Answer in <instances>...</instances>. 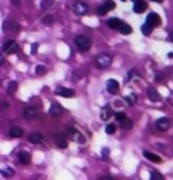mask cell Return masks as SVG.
Instances as JSON below:
<instances>
[{
  "label": "cell",
  "mask_w": 173,
  "mask_h": 180,
  "mask_svg": "<svg viewBox=\"0 0 173 180\" xmlns=\"http://www.w3.org/2000/svg\"><path fill=\"white\" fill-rule=\"evenodd\" d=\"M75 44H77V48L80 49V51H88L90 48H92V39L87 36H77L75 37Z\"/></svg>",
  "instance_id": "cell-1"
},
{
  "label": "cell",
  "mask_w": 173,
  "mask_h": 180,
  "mask_svg": "<svg viewBox=\"0 0 173 180\" xmlns=\"http://www.w3.org/2000/svg\"><path fill=\"white\" fill-rule=\"evenodd\" d=\"M112 63V56L107 55V53H102V55H99L95 58V65L99 66V68H102V70H105V68H109Z\"/></svg>",
  "instance_id": "cell-2"
},
{
  "label": "cell",
  "mask_w": 173,
  "mask_h": 180,
  "mask_svg": "<svg viewBox=\"0 0 173 180\" xmlns=\"http://www.w3.org/2000/svg\"><path fill=\"white\" fill-rule=\"evenodd\" d=\"M68 136H70L73 141L80 143V144H85V141H87V140H85V136H83V134H81V132H78L77 129H73V128H70V129H68Z\"/></svg>",
  "instance_id": "cell-3"
},
{
  "label": "cell",
  "mask_w": 173,
  "mask_h": 180,
  "mask_svg": "<svg viewBox=\"0 0 173 180\" xmlns=\"http://www.w3.org/2000/svg\"><path fill=\"white\" fill-rule=\"evenodd\" d=\"M37 114H39L37 109H36V107H32V105H26V107H24V110H22V116L26 119H36Z\"/></svg>",
  "instance_id": "cell-4"
},
{
  "label": "cell",
  "mask_w": 173,
  "mask_h": 180,
  "mask_svg": "<svg viewBox=\"0 0 173 180\" xmlns=\"http://www.w3.org/2000/svg\"><path fill=\"white\" fill-rule=\"evenodd\" d=\"M146 24H148V26H151V27H156V26H160V24H161V19H160V15H158V14L151 12V14H148V21H146Z\"/></svg>",
  "instance_id": "cell-5"
},
{
  "label": "cell",
  "mask_w": 173,
  "mask_h": 180,
  "mask_svg": "<svg viewBox=\"0 0 173 180\" xmlns=\"http://www.w3.org/2000/svg\"><path fill=\"white\" fill-rule=\"evenodd\" d=\"M155 126H156L158 131H168L170 129V119L168 117H160L158 121L155 122Z\"/></svg>",
  "instance_id": "cell-6"
},
{
  "label": "cell",
  "mask_w": 173,
  "mask_h": 180,
  "mask_svg": "<svg viewBox=\"0 0 173 180\" xmlns=\"http://www.w3.org/2000/svg\"><path fill=\"white\" fill-rule=\"evenodd\" d=\"M73 12L77 15H85L87 12H88V7H87L83 2H75L73 4Z\"/></svg>",
  "instance_id": "cell-7"
},
{
  "label": "cell",
  "mask_w": 173,
  "mask_h": 180,
  "mask_svg": "<svg viewBox=\"0 0 173 180\" xmlns=\"http://www.w3.org/2000/svg\"><path fill=\"white\" fill-rule=\"evenodd\" d=\"M55 143H56V146L58 148H61V150H65V148L68 146V140H66V134H56L55 136Z\"/></svg>",
  "instance_id": "cell-8"
},
{
  "label": "cell",
  "mask_w": 173,
  "mask_h": 180,
  "mask_svg": "<svg viewBox=\"0 0 173 180\" xmlns=\"http://www.w3.org/2000/svg\"><path fill=\"white\" fill-rule=\"evenodd\" d=\"M107 92L109 94H117L119 92V82L114 80V78H111V80H107Z\"/></svg>",
  "instance_id": "cell-9"
},
{
  "label": "cell",
  "mask_w": 173,
  "mask_h": 180,
  "mask_svg": "<svg viewBox=\"0 0 173 180\" xmlns=\"http://www.w3.org/2000/svg\"><path fill=\"white\" fill-rule=\"evenodd\" d=\"M9 136L10 138H22L24 136V131L19 126H12L10 129H9Z\"/></svg>",
  "instance_id": "cell-10"
},
{
  "label": "cell",
  "mask_w": 173,
  "mask_h": 180,
  "mask_svg": "<svg viewBox=\"0 0 173 180\" xmlns=\"http://www.w3.org/2000/svg\"><path fill=\"white\" fill-rule=\"evenodd\" d=\"M19 162L22 165H29L31 163V153L29 151H19Z\"/></svg>",
  "instance_id": "cell-11"
},
{
  "label": "cell",
  "mask_w": 173,
  "mask_h": 180,
  "mask_svg": "<svg viewBox=\"0 0 173 180\" xmlns=\"http://www.w3.org/2000/svg\"><path fill=\"white\" fill-rule=\"evenodd\" d=\"M56 94L61 97H66V99H71V97H75V90H71V88H58L56 90Z\"/></svg>",
  "instance_id": "cell-12"
},
{
  "label": "cell",
  "mask_w": 173,
  "mask_h": 180,
  "mask_svg": "<svg viewBox=\"0 0 173 180\" xmlns=\"http://www.w3.org/2000/svg\"><path fill=\"white\" fill-rule=\"evenodd\" d=\"M61 112H63V107L59 105V104L53 102V104H51V107H49V114H51V116H55V117H56V116H59Z\"/></svg>",
  "instance_id": "cell-13"
},
{
  "label": "cell",
  "mask_w": 173,
  "mask_h": 180,
  "mask_svg": "<svg viewBox=\"0 0 173 180\" xmlns=\"http://www.w3.org/2000/svg\"><path fill=\"white\" fill-rule=\"evenodd\" d=\"M144 158L146 160H149V162H153V163H160L161 162V156H158V155H155V153H151V151H144Z\"/></svg>",
  "instance_id": "cell-14"
},
{
  "label": "cell",
  "mask_w": 173,
  "mask_h": 180,
  "mask_svg": "<svg viewBox=\"0 0 173 180\" xmlns=\"http://www.w3.org/2000/svg\"><path fill=\"white\" fill-rule=\"evenodd\" d=\"M146 2H143V0H137V2H134V12L136 14H143L144 10H146Z\"/></svg>",
  "instance_id": "cell-15"
},
{
  "label": "cell",
  "mask_w": 173,
  "mask_h": 180,
  "mask_svg": "<svg viewBox=\"0 0 173 180\" xmlns=\"http://www.w3.org/2000/svg\"><path fill=\"white\" fill-rule=\"evenodd\" d=\"M29 143H32V144H39V143H43V134H39V132H32V134H29Z\"/></svg>",
  "instance_id": "cell-16"
},
{
  "label": "cell",
  "mask_w": 173,
  "mask_h": 180,
  "mask_svg": "<svg viewBox=\"0 0 173 180\" xmlns=\"http://www.w3.org/2000/svg\"><path fill=\"white\" fill-rule=\"evenodd\" d=\"M148 97H149V100H153V102H160V100H161V95L156 92L155 88H148Z\"/></svg>",
  "instance_id": "cell-17"
},
{
  "label": "cell",
  "mask_w": 173,
  "mask_h": 180,
  "mask_svg": "<svg viewBox=\"0 0 173 180\" xmlns=\"http://www.w3.org/2000/svg\"><path fill=\"white\" fill-rule=\"evenodd\" d=\"M121 19H115V17H112V19H109V21H107V26L111 27V29H115L117 31L119 29V26H121Z\"/></svg>",
  "instance_id": "cell-18"
},
{
  "label": "cell",
  "mask_w": 173,
  "mask_h": 180,
  "mask_svg": "<svg viewBox=\"0 0 173 180\" xmlns=\"http://www.w3.org/2000/svg\"><path fill=\"white\" fill-rule=\"evenodd\" d=\"M0 173H2V175L5 177V178H12V177H14V168H12V167H4V168L0 170Z\"/></svg>",
  "instance_id": "cell-19"
},
{
  "label": "cell",
  "mask_w": 173,
  "mask_h": 180,
  "mask_svg": "<svg viewBox=\"0 0 173 180\" xmlns=\"http://www.w3.org/2000/svg\"><path fill=\"white\" fill-rule=\"evenodd\" d=\"M4 31H19V26L12 21H5L4 22Z\"/></svg>",
  "instance_id": "cell-20"
},
{
  "label": "cell",
  "mask_w": 173,
  "mask_h": 180,
  "mask_svg": "<svg viewBox=\"0 0 173 180\" xmlns=\"http://www.w3.org/2000/svg\"><path fill=\"white\" fill-rule=\"evenodd\" d=\"M119 33H122V34H131L133 33V27L129 26V24H126V22H121V26H119Z\"/></svg>",
  "instance_id": "cell-21"
},
{
  "label": "cell",
  "mask_w": 173,
  "mask_h": 180,
  "mask_svg": "<svg viewBox=\"0 0 173 180\" xmlns=\"http://www.w3.org/2000/svg\"><path fill=\"white\" fill-rule=\"evenodd\" d=\"M112 116V110H111V107H103L102 109V112H100V117L103 119V121H107V119Z\"/></svg>",
  "instance_id": "cell-22"
},
{
  "label": "cell",
  "mask_w": 173,
  "mask_h": 180,
  "mask_svg": "<svg viewBox=\"0 0 173 180\" xmlns=\"http://www.w3.org/2000/svg\"><path fill=\"white\" fill-rule=\"evenodd\" d=\"M136 100H137V97L133 95V94H131V95H126V97H124V102L127 104V105H134V104H136Z\"/></svg>",
  "instance_id": "cell-23"
},
{
  "label": "cell",
  "mask_w": 173,
  "mask_h": 180,
  "mask_svg": "<svg viewBox=\"0 0 173 180\" xmlns=\"http://www.w3.org/2000/svg\"><path fill=\"white\" fill-rule=\"evenodd\" d=\"M46 73H48V68H46L44 65H37L36 66V75L37 77H39V75L43 77V75H46Z\"/></svg>",
  "instance_id": "cell-24"
},
{
  "label": "cell",
  "mask_w": 173,
  "mask_h": 180,
  "mask_svg": "<svg viewBox=\"0 0 173 180\" xmlns=\"http://www.w3.org/2000/svg\"><path fill=\"white\" fill-rule=\"evenodd\" d=\"M121 128H122V129H131V128H133V121H131V119H127V117H126L124 121L121 122Z\"/></svg>",
  "instance_id": "cell-25"
},
{
  "label": "cell",
  "mask_w": 173,
  "mask_h": 180,
  "mask_svg": "<svg viewBox=\"0 0 173 180\" xmlns=\"http://www.w3.org/2000/svg\"><path fill=\"white\" fill-rule=\"evenodd\" d=\"M149 180H165V178H163V175L158 172V170H153V172H151V178Z\"/></svg>",
  "instance_id": "cell-26"
},
{
  "label": "cell",
  "mask_w": 173,
  "mask_h": 180,
  "mask_svg": "<svg viewBox=\"0 0 173 180\" xmlns=\"http://www.w3.org/2000/svg\"><path fill=\"white\" fill-rule=\"evenodd\" d=\"M15 44V41H12V39H9V41H5V44H4V51L5 53H9L12 49V46Z\"/></svg>",
  "instance_id": "cell-27"
},
{
  "label": "cell",
  "mask_w": 173,
  "mask_h": 180,
  "mask_svg": "<svg viewBox=\"0 0 173 180\" xmlns=\"http://www.w3.org/2000/svg\"><path fill=\"white\" fill-rule=\"evenodd\" d=\"M105 131H107V134H114V132L117 131V126H115V124H107L105 126Z\"/></svg>",
  "instance_id": "cell-28"
},
{
  "label": "cell",
  "mask_w": 173,
  "mask_h": 180,
  "mask_svg": "<svg viewBox=\"0 0 173 180\" xmlns=\"http://www.w3.org/2000/svg\"><path fill=\"white\" fill-rule=\"evenodd\" d=\"M53 22H55V17H53V15H44V17H43V24H46V26H49V24H53Z\"/></svg>",
  "instance_id": "cell-29"
},
{
  "label": "cell",
  "mask_w": 173,
  "mask_h": 180,
  "mask_svg": "<svg viewBox=\"0 0 173 180\" xmlns=\"http://www.w3.org/2000/svg\"><path fill=\"white\" fill-rule=\"evenodd\" d=\"M15 90H17V82H10V83H9V87H7V92L9 94H14Z\"/></svg>",
  "instance_id": "cell-30"
},
{
  "label": "cell",
  "mask_w": 173,
  "mask_h": 180,
  "mask_svg": "<svg viewBox=\"0 0 173 180\" xmlns=\"http://www.w3.org/2000/svg\"><path fill=\"white\" fill-rule=\"evenodd\" d=\"M51 4H53V0H43V2H41V9H43V10H48V9L51 7Z\"/></svg>",
  "instance_id": "cell-31"
},
{
  "label": "cell",
  "mask_w": 173,
  "mask_h": 180,
  "mask_svg": "<svg viewBox=\"0 0 173 180\" xmlns=\"http://www.w3.org/2000/svg\"><path fill=\"white\" fill-rule=\"evenodd\" d=\"M103 7H105V10H107V12H109V10H112V9L115 7V4L112 2V0H107L105 4H103Z\"/></svg>",
  "instance_id": "cell-32"
},
{
  "label": "cell",
  "mask_w": 173,
  "mask_h": 180,
  "mask_svg": "<svg viewBox=\"0 0 173 180\" xmlns=\"http://www.w3.org/2000/svg\"><path fill=\"white\" fill-rule=\"evenodd\" d=\"M141 29H143V34H144V36H149V34H151V29H153V27L148 26V24H144V26L141 27Z\"/></svg>",
  "instance_id": "cell-33"
},
{
  "label": "cell",
  "mask_w": 173,
  "mask_h": 180,
  "mask_svg": "<svg viewBox=\"0 0 173 180\" xmlns=\"http://www.w3.org/2000/svg\"><path fill=\"white\" fill-rule=\"evenodd\" d=\"M5 110H9V102L0 100V112H5Z\"/></svg>",
  "instance_id": "cell-34"
},
{
  "label": "cell",
  "mask_w": 173,
  "mask_h": 180,
  "mask_svg": "<svg viewBox=\"0 0 173 180\" xmlns=\"http://www.w3.org/2000/svg\"><path fill=\"white\" fill-rule=\"evenodd\" d=\"M115 119H117V122L121 124V122L126 119V114H124V112H115Z\"/></svg>",
  "instance_id": "cell-35"
},
{
  "label": "cell",
  "mask_w": 173,
  "mask_h": 180,
  "mask_svg": "<svg viewBox=\"0 0 173 180\" xmlns=\"http://www.w3.org/2000/svg\"><path fill=\"white\" fill-rule=\"evenodd\" d=\"M109 155H111V153H109V148H103L102 153H100V156H102V158L105 160V158H109Z\"/></svg>",
  "instance_id": "cell-36"
},
{
  "label": "cell",
  "mask_w": 173,
  "mask_h": 180,
  "mask_svg": "<svg viewBox=\"0 0 173 180\" xmlns=\"http://www.w3.org/2000/svg\"><path fill=\"white\" fill-rule=\"evenodd\" d=\"M97 12H99V15H105V14H107V10H105V7H103V5H100Z\"/></svg>",
  "instance_id": "cell-37"
},
{
  "label": "cell",
  "mask_w": 173,
  "mask_h": 180,
  "mask_svg": "<svg viewBox=\"0 0 173 180\" xmlns=\"http://www.w3.org/2000/svg\"><path fill=\"white\" fill-rule=\"evenodd\" d=\"M17 51H19V46H17V43H15L14 46H12V49L9 51V55H12V53H17Z\"/></svg>",
  "instance_id": "cell-38"
},
{
  "label": "cell",
  "mask_w": 173,
  "mask_h": 180,
  "mask_svg": "<svg viewBox=\"0 0 173 180\" xmlns=\"http://www.w3.org/2000/svg\"><path fill=\"white\" fill-rule=\"evenodd\" d=\"M10 2L15 5V7H21V0H10Z\"/></svg>",
  "instance_id": "cell-39"
},
{
  "label": "cell",
  "mask_w": 173,
  "mask_h": 180,
  "mask_svg": "<svg viewBox=\"0 0 173 180\" xmlns=\"http://www.w3.org/2000/svg\"><path fill=\"white\" fill-rule=\"evenodd\" d=\"M99 180H114V178H112V177H109V175H103V177H100Z\"/></svg>",
  "instance_id": "cell-40"
},
{
  "label": "cell",
  "mask_w": 173,
  "mask_h": 180,
  "mask_svg": "<svg viewBox=\"0 0 173 180\" xmlns=\"http://www.w3.org/2000/svg\"><path fill=\"white\" fill-rule=\"evenodd\" d=\"M4 63V56H2V53H0V65Z\"/></svg>",
  "instance_id": "cell-41"
},
{
  "label": "cell",
  "mask_w": 173,
  "mask_h": 180,
  "mask_svg": "<svg viewBox=\"0 0 173 180\" xmlns=\"http://www.w3.org/2000/svg\"><path fill=\"white\" fill-rule=\"evenodd\" d=\"M153 2H158V4H160V2H163V0H153Z\"/></svg>",
  "instance_id": "cell-42"
},
{
  "label": "cell",
  "mask_w": 173,
  "mask_h": 180,
  "mask_svg": "<svg viewBox=\"0 0 173 180\" xmlns=\"http://www.w3.org/2000/svg\"><path fill=\"white\" fill-rule=\"evenodd\" d=\"M133 2H137V0H133Z\"/></svg>",
  "instance_id": "cell-43"
},
{
  "label": "cell",
  "mask_w": 173,
  "mask_h": 180,
  "mask_svg": "<svg viewBox=\"0 0 173 180\" xmlns=\"http://www.w3.org/2000/svg\"><path fill=\"white\" fill-rule=\"evenodd\" d=\"M122 2H126V0H122Z\"/></svg>",
  "instance_id": "cell-44"
}]
</instances>
